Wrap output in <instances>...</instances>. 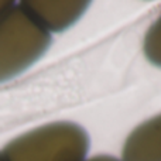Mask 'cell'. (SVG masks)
Segmentation results:
<instances>
[{"instance_id": "cell-1", "label": "cell", "mask_w": 161, "mask_h": 161, "mask_svg": "<svg viewBox=\"0 0 161 161\" xmlns=\"http://www.w3.org/2000/svg\"><path fill=\"white\" fill-rule=\"evenodd\" d=\"M89 137L79 125L54 122L13 139L4 146V161H85Z\"/></svg>"}, {"instance_id": "cell-2", "label": "cell", "mask_w": 161, "mask_h": 161, "mask_svg": "<svg viewBox=\"0 0 161 161\" xmlns=\"http://www.w3.org/2000/svg\"><path fill=\"white\" fill-rule=\"evenodd\" d=\"M50 44L51 34L21 6L14 4L0 17V82L36 64Z\"/></svg>"}, {"instance_id": "cell-3", "label": "cell", "mask_w": 161, "mask_h": 161, "mask_svg": "<svg viewBox=\"0 0 161 161\" xmlns=\"http://www.w3.org/2000/svg\"><path fill=\"white\" fill-rule=\"evenodd\" d=\"M23 8L41 25L51 33H59L76 23L86 11L88 2H27L20 3Z\"/></svg>"}, {"instance_id": "cell-4", "label": "cell", "mask_w": 161, "mask_h": 161, "mask_svg": "<svg viewBox=\"0 0 161 161\" xmlns=\"http://www.w3.org/2000/svg\"><path fill=\"white\" fill-rule=\"evenodd\" d=\"M120 161H161V114L131 131L123 146Z\"/></svg>"}, {"instance_id": "cell-5", "label": "cell", "mask_w": 161, "mask_h": 161, "mask_svg": "<svg viewBox=\"0 0 161 161\" xmlns=\"http://www.w3.org/2000/svg\"><path fill=\"white\" fill-rule=\"evenodd\" d=\"M143 48L148 61L161 67V17L148 28Z\"/></svg>"}, {"instance_id": "cell-6", "label": "cell", "mask_w": 161, "mask_h": 161, "mask_svg": "<svg viewBox=\"0 0 161 161\" xmlns=\"http://www.w3.org/2000/svg\"><path fill=\"white\" fill-rule=\"evenodd\" d=\"M13 6H14L13 2H8V0H0V17H2L7 10H10Z\"/></svg>"}, {"instance_id": "cell-7", "label": "cell", "mask_w": 161, "mask_h": 161, "mask_svg": "<svg viewBox=\"0 0 161 161\" xmlns=\"http://www.w3.org/2000/svg\"><path fill=\"white\" fill-rule=\"evenodd\" d=\"M85 161H120V160H117L116 157H112V156H96Z\"/></svg>"}, {"instance_id": "cell-8", "label": "cell", "mask_w": 161, "mask_h": 161, "mask_svg": "<svg viewBox=\"0 0 161 161\" xmlns=\"http://www.w3.org/2000/svg\"><path fill=\"white\" fill-rule=\"evenodd\" d=\"M0 161H4V158H3V156H2V153H0Z\"/></svg>"}]
</instances>
